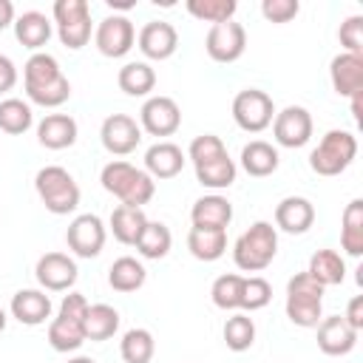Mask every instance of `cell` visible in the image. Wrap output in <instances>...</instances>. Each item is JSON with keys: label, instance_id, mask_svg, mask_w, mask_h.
<instances>
[{"label": "cell", "instance_id": "5bb4252c", "mask_svg": "<svg viewBox=\"0 0 363 363\" xmlns=\"http://www.w3.org/2000/svg\"><path fill=\"white\" fill-rule=\"evenodd\" d=\"M99 139H102V147L113 156H128L139 147L142 142V128L136 125L133 116L128 113H111L105 116L102 128H99Z\"/></svg>", "mask_w": 363, "mask_h": 363}, {"label": "cell", "instance_id": "f546056e", "mask_svg": "<svg viewBox=\"0 0 363 363\" xmlns=\"http://www.w3.org/2000/svg\"><path fill=\"white\" fill-rule=\"evenodd\" d=\"M306 272L326 289V286L343 284V278H346V264H343V255H340V252H335V250H318V252H312Z\"/></svg>", "mask_w": 363, "mask_h": 363}, {"label": "cell", "instance_id": "8fae6325", "mask_svg": "<svg viewBox=\"0 0 363 363\" xmlns=\"http://www.w3.org/2000/svg\"><path fill=\"white\" fill-rule=\"evenodd\" d=\"M105 235H108V230H105L102 218L94 216V213H82L68 224L65 244L79 258H96L105 247Z\"/></svg>", "mask_w": 363, "mask_h": 363}, {"label": "cell", "instance_id": "52a82bcc", "mask_svg": "<svg viewBox=\"0 0 363 363\" xmlns=\"http://www.w3.org/2000/svg\"><path fill=\"white\" fill-rule=\"evenodd\" d=\"M57 37L65 48L79 51L91 40V6L88 0H57L54 3Z\"/></svg>", "mask_w": 363, "mask_h": 363}, {"label": "cell", "instance_id": "44dd1931", "mask_svg": "<svg viewBox=\"0 0 363 363\" xmlns=\"http://www.w3.org/2000/svg\"><path fill=\"white\" fill-rule=\"evenodd\" d=\"M329 79L337 96H352L363 91V57L354 54H337L329 62Z\"/></svg>", "mask_w": 363, "mask_h": 363}, {"label": "cell", "instance_id": "8d00e7d4", "mask_svg": "<svg viewBox=\"0 0 363 363\" xmlns=\"http://www.w3.org/2000/svg\"><path fill=\"white\" fill-rule=\"evenodd\" d=\"M34 122V113H31V105L17 99V96H9L0 102V130L3 133H11V136H20L31 128Z\"/></svg>", "mask_w": 363, "mask_h": 363}, {"label": "cell", "instance_id": "30bf717a", "mask_svg": "<svg viewBox=\"0 0 363 363\" xmlns=\"http://www.w3.org/2000/svg\"><path fill=\"white\" fill-rule=\"evenodd\" d=\"M94 43H96L102 57L119 60V57H125L133 48L136 28H133V23L125 14H108L105 20H99V26L94 31Z\"/></svg>", "mask_w": 363, "mask_h": 363}, {"label": "cell", "instance_id": "60d3db41", "mask_svg": "<svg viewBox=\"0 0 363 363\" xmlns=\"http://www.w3.org/2000/svg\"><path fill=\"white\" fill-rule=\"evenodd\" d=\"M269 301H272V286H269V281H264V278H258V275L244 278V286H241V309H244V312L264 309Z\"/></svg>", "mask_w": 363, "mask_h": 363}, {"label": "cell", "instance_id": "7402d4cb", "mask_svg": "<svg viewBox=\"0 0 363 363\" xmlns=\"http://www.w3.org/2000/svg\"><path fill=\"white\" fill-rule=\"evenodd\" d=\"M184 167V153L173 142H156L145 150V173L150 179H173Z\"/></svg>", "mask_w": 363, "mask_h": 363}, {"label": "cell", "instance_id": "74e56055", "mask_svg": "<svg viewBox=\"0 0 363 363\" xmlns=\"http://www.w3.org/2000/svg\"><path fill=\"white\" fill-rule=\"evenodd\" d=\"M241 286H244V275H235V272L218 275L210 286V298L218 309L235 312V309H241Z\"/></svg>", "mask_w": 363, "mask_h": 363}, {"label": "cell", "instance_id": "ac0fdd59", "mask_svg": "<svg viewBox=\"0 0 363 363\" xmlns=\"http://www.w3.org/2000/svg\"><path fill=\"white\" fill-rule=\"evenodd\" d=\"M275 224L289 235H303L315 224V207L303 196H286L275 204Z\"/></svg>", "mask_w": 363, "mask_h": 363}, {"label": "cell", "instance_id": "ab89813d", "mask_svg": "<svg viewBox=\"0 0 363 363\" xmlns=\"http://www.w3.org/2000/svg\"><path fill=\"white\" fill-rule=\"evenodd\" d=\"M238 3L235 0H187V11L201 23H227L233 20Z\"/></svg>", "mask_w": 363, "mask_h": 363}, {"label": "cell", "instance_id": "4dcf8cb0", "mask_svg": "<svg viewBox=\"0 0 363 363\" xmlns=\"http://www.w3.org/2000/svg\"><path fill=\"white\" fill-rule=\"evenodd\" d=\"M145 278H147V272H145L142 261H136L130 255L116 258L111 264V269H108V284L116 292H136V289L145 286Z\"/></svg>", "mask_w": 363, "mask_h": 363}, {"label": "cell", "instance_id": "9c48e42d", "mask_svg": "<svg viewBox=\"0 0 363 363\" xmlns=\"http://www.w3.org/2000/svg\"><path fill=\"white\" fill-rule=\"evenodd\" d=\"M244 48H247V31H244L241 23L227 20V23L210 26L207 40H204V51H207V57H210L213 62L230 65V62L241 60Z\"/></svg>", "mask_w": 363, "mask_h": 363}, {"label": "cell", "instance_id": "7dc6e473", "mask_svg": "<svg viewBox=\"0 0 363 363\" xmlns=\"http://www.w3.org/2000/svg\"><path fill=\"white\" fill-rule=\"evenodd\" d=\"M9 26H14V6L11 0H0V31Z\"/></svg>", "mask_w": 363, "mask_h": 363}, {"label": "cell", "instance_id": "1f68e13d", "mask_svg": "<svg viewBox=\"0 0 363 363\" xmlns=\"http://www.w3.org/2000/svg\"><path fill=\"white\" fill-rule=\"evenodd\" d=\"M235 173H238V167H235V162L230 159V153L216 156V159H210V162H204V164H196V179H199V184H201V187H210V190H224V187H230V184L235 182Z\"/></svg>", "mask_w": 363, "mask_h": 363}, {"label": "cell", "instance_id": "836d02e7", "mask_svg": "<svg viewBox=\"0 0 363 363\" xmlns=\"http://www.w3.org/2000/svg\"><path fill=\"white\" fill-rule=\"evenodd\" d=\"M119 329V312L108 303H94L85 312V340H108Z\"/></svg>", "mask_w": 363, "mask_h": 363}, {"label": "cell", "instance_id": "7bdbcfd3", "mask_svg": "<svg viewBox=\"0 0 363 363\" xmlns=\"http://www.w3.org/2000/svg\"><path fill=\"white\" fill-rule=\"evenodd\" d=\"M337 40L343 45V54H354V57H363V17L360 14H352L340 23L337 28Z\"/></svg>", "mask_w": 363, "mask_h": 363}, {"label": "cell", "instance_id": "2e32d148", "mask_svg": "<svg viewBox=\"0 0 363 363\" xmlns=\"http://www.w3.org/2000/svg\"><path fill=\"white\" fill-rule=\"evenodd\" d=\"M136 43L147 60H167L179 48V34L167 20H150L139 28Z\"/></svg>", "mask_w": 363, "mask_h": 363}, {"label": "cell", "instance_id": "e0dca14e", "mask_svg": "<svg viewBox=\"0 0 363 363\" xmlns=\"http://www.w3.org/2000/svg\"><path fill=\"white\" fill-rule=\"evenodd\" d=\"M357 335L346 320L343 315H329V318H320L318 323V349L329 357H340V354H349L357 343Z\"/></svg>", "mask_w": 363, "mask_h": 363}, {"label": "cell", "instance_id": "3957f363", "mask_svg": "<svg viewBox=\"0 0 363 363\" xmlns=\"http://www.w3.org/2000/svg\"><path fill=\"white\" fill-rule=\"evenodd\" d=\"M88 301L82 292H68L60 303L57 318L48 323V343L54 352H77L85 343V312Z\"/></svg>", "mask_w": 363, "mask_h": 363}, {"label": "cell", "instance_id": "4316f807", "mask_svg": "<svg viewBox=\"0 0 363 363\" xmlns=\"http://www.w3.org/2000/svg\"><path fill=\"white\" fill-rule=\"evenodd\" d=\"M150 218L145 216L142 207H128V204H119L113 213H111V233L119 244H128V247H136L145 224Z\"/></svg>", "mask_w": 363, "mask_h": 363}, {"label": "cell", "instance_id": "f6af8a7d", "mask_svg": "<svg viewBox=\"0 0 363 363\" xmlns=\"http://www.w3.org/2000/svg\"><path fill=\"white\" fill-rule=\"evenodd\" d=\"M343 320H346V323H349L354 332H360V329H363V295H354V298L349 301Z\"/></svg>", "mask_w": 363, "mask_h": 363}, {"label": "cell", "instance_id": "277c9868", "mask_svg": "<svg viewBox=\"0 0 363 363\" xmlns=\"http://www.w3.org/2000/svg\"><path fill=\"white\" fill-rule=\"evenodd\" d=\"M34 190H37L40 201L45 204V210L54 216H68L79 207V184L60 164L40 167L34 176Z\"/></svg>", "mask_w": 363, "mask_h": 363}, {"label": "cell", "instance_id": "bcb514c9", "mask_svg": "<svg viewBox=\"0 0 363 363\" xmlns=\"http://www.w3.org/2000/svg\"><path fill=\"white\" fill-rule=\"evenodd\" d=\"M14 85H17V68L6 54H0V94L11 91Z\"/></svg>", "mask_w": 363, "mask_h": 363}, {"label": "cell", "instance_id": "ee69618b", "mask_svg": "<svg viewBox=\"0 0 363 363\" xmlns=\"http://www.w3.org/2000/svg\"><path fill=\"white\" fill-rule=\"evenodd\" d=\"M301 3L298 0H264L261 3V14L269 23H289L292 17H298Z\"/></svg>", "mask_w": 363, "mask_h": 363}, {"label": "cell", "instance_id": "cb8c5ba5", "mask_svg": "<svg viewBox=\"0 0 363 363\" xmlns=\"http://www.w3.org/2000/svg\"><path fill=\"white\" fill-rule=\"evenodd\" d=\"M60 77H65V74H62L57 57H51V54H45V51L31 54V57L26 60V65H23L26 94H34V91H40V88H48V85H54Z\"/></svg>", "mask_w": 363, "mask_h": 363}, {"label": "cell", "instance_id": "603a6c76", "mask_svg": "<svg viewBox=\"0 0 363 363\" xmlns=\"http://www.w3.org/2000/svg\"><path fill=\"white\" fill-rule=\"evenodd\" d=\"M37 142L48 150H62L77 142V119L68 113H48L37 125Z\"/></svg>", "mask_w": 363, "mask_h": 363}, {"label": "cell", "instance_id": "484cf974", "mask_svg": "<svg viewBox=\"0 0 363 363\" xmlns=\"http://www.w3.org/2000/svg\"><path fill=\"white\" fill-rule=\"evenodd\" d=\"M278 162H281L278 150L264 139H252V142H247L241 147V167L255 179L272 176L278 170Z\"/></svg>", "mask_w": 363, "mask_h": 363}, {"label": "cell", "instance_id": "5b68a950", "mask_svg": "<svg viewBox=\"0 0 363 363\" xmlns=\"http://www.w3.org/2000/svg\"><path fill=\"white\" fill-rule=\"evenodd\" d=\"M286 318L301 329H312L320 323L323 286L309 272H298L286 281Z\"/></svg>", "mask_w": 363, "mask_h": 363}, {"label": "cell", "instance_id": "6da1fadb", "mask_svg": "<svg viewBox=\"0 0 363 363\" xmlns=\"http://www.w3.org/2000/svg\"><path fill=\"white\" fill-rule=\"evenodd\" d=\"M99 182L111 196H116L128 207H142L156 193V182L145 170H139V167H133L130 162H122V159L108 162L99 173Z\"/></svg>", "mask_w": 363, "mask_h": 363}, {"label": "cell", "instance_id": "681fc988", "mask_svg": "<svg viewBox=\"0 0 363 363\" xmlns=\"http://www.w3.org/2000/svg\"><path fill=\"white\" fill-rule=\"evenodd\" d=\"M6 320H9V318H6V312H3V309H0V332H3V329H6Z\"/></svg>", "mask_w": 363, "mask_h": 363}, {"label": "cell", "instance_id": "c3c4849f", "mask_svg": "<svg viewBox=\"0 0 363 363\" xmlns=\"http://www.w3.org/2000/svg\"><path fill=\"white\" fill-rule=\"evenodd\" d=\"M68 363H96L94 357H85V354H79V357H71Z\"/></svg>", "mask_w": 363, "mask_h": 363}, {"label": "cell", "instance_id": "d4e9b609", "mask_svg": "<svg viewBox=\"0 0 363 363\" xmlns=\"http://www.w3.org/2000/svg\"><path fill=\"white\" fill-rule=\"evenodd\" d=\"M14 37L23 48H31L34 54L51 40V20L43 11H23L14 17Z\"/></svg>", "mask_w": 363, "mask_h": 363}, {"label": "cell", "instance_id": "7a4b0ae2", "mask_svg": "<svg viewBox=\"0 0 363 363\" xmlns=\"http://www.w3.org/2000/svg\"><path fill=\"white\" fill-rule=\"evenodd\" d=\"M278 252V230L269 221H255L233 244V261L244 272H261Z\"/></svg>", "mask_w": 363, "mask_h": 363}, {"label": "cell", "instance_id": "d590c367", "mask_svg": "<svg viewBox=\"0 0 363 363\" xmlns=\"http://www.w3.org/2000/svg\"><path fill=\"white\" fill-rule=\"evenodd\" d=\"M170 244H173V235L167 230V224L162 221H147L139 241H136V250L142 258H150V261H159L170 252Z\"/></svg>", "mask_w": 363, "mask_h": 363}, {"label": "cell", "instance_id": "b9f144b4", "mask_svg": "<svg viewBox=\"0 0 363 363\" xmlns=\"http://www.w3.org/2000/svg\"><path fill=\"white\" fill-rule=\"evenodd\" d=\"M224 153H227V147H224V142H221L216 133H201V136H196V139L190 142V147H187V156H190L193 167H196V164H204V162H210V159H216V156H224Z\"/></svg>", "mask_w": 363, "mask_h": 363}, {"label": "cell", "instance_id": "7c38bea8", "mask_svg": "<svg viewBox=\"0 0 363 363\" xmlns=\"http://www.w3.org/2000/svg\"><path fill=\"white\" fill-rule=\"evenodd\" d=\"M182 125V111L170 96H147L139 111V128L150 136H173Z\"/></svg>", "mask_w": 363, "mask_h": 363}, {"label": "cell", "instance_id": "f35d334b", "mask_svg": "<svg viewBox=\"0 0 363 363\" xmlns=\"http://www.w3.org/2000/svg\"><path fill=\"white\" fill-rule=\"evenodd\" d=\"M224 343L233 352H247L255 343V323H252V318L244 315V312L230 315L227 323H224Z\"/></svg>", "mask_w": 363, "mask_h": 363}, {"label": "cell", "instance_id": "f1b7e54d", "mask_svg": "<svg viewBox=\"0 0 363 363\" xmlns=\"http://www.w3.org/2000/svg\"><path fill=\"white\" fill-rule=\"evenodd\" d=\"M187 250L199 261H218L227 252V230L190 227V233H187Z\"/></svg>", "mask_w": 363, "mask_h": 363}, {"label": "cell", "instance_id": "d6986e66", "mask_svg": "<svg viewBox=\"0 0 363 363\" xmlns=\"http://www.w3.org/2000/svg\"><path fill=\"white\" fill-rule=\"evenodd\" d=\"M190 221L201 230H227V224L233 221V204L218 193L201 196L190 207Z\"/></svg>", "mask_w": 363, "mask_h": 363}, {"label": "cell", "instance_id": "ba28073f", "mask_svg": "<svg viewBox=\"0 0 363 363\" xmlns=\"http://www.w3.org/2000/svg\"><path fill=\"white\" fill-rule=\"evenodd\" d=\"M233 119L241 130L247 133H261L264 128L272 125L275 119V105H272V96L267 91H258V88H244L235 94L233 99Z\"/></svg>", "mask_w": 363, "mask_h": 363}, {"label": "cell", "instance_id": "e575fe53", "mask_svg": "<svg viewBox=\"0 0 363 363\" xmlns=\"http://www.w3.org/2000/svg\"><path fill=\"white\" fill-rule=\"evenodd\" d=\"M153 352H156V340L147 329L136 326V329H128L119 340V354L125 363H150L153 360Z\"/></svg>", "mask_w": 363, "mask_h": 363}, {"label": "cell", "instance_id": "4fadbf2b", "mask_svg": "<svg viewBox=\"0 0 363 363\" xmlns=\"http://www.w3.org/2000/svg\"><path fill=\"white\" fill-rule=\"evenodd\" d=\"M272 136L281 147H303L312 139V116L301 105H286L272 119Z\"/></svg>", "mask_w": 363, "mask_h": 363}, {"label": "cell", "instance_id": "9a60e30c", "mask_svg": "<svg viewBox=\"0 0 363 363\" xmlns=\"http://www.w3.org/2000/svg\"><path fill=\"white\" fill-rule=\"evenodd\" d=\"M34 275H37V281H40L43 289H48V292H65V289L74 286L79 269H77V264H74L71 255H65V252H45V255H40V261L34 267Z\"/></svg>", "mask_w": 363, "mask_h": 363}, {"label": "cell", "instance_id": "ffe728a7", "mask_svg": "<svg viewBox=\"0 0 363 363\" xmlns=\"http://www.w3.org/2000/svg\"><path fill=\"white\" fill-rule=\"evenodd\" d=\"M11 318H17L26 326H40L51 318V298L43 289H20L11 295Z\"/></svg>", "mask_w": 363, "mask_h": 363}, {"label": "cell", "instance_id": "8992f818", "mask_svg": "<svg viewBox=\"0 0 363 363\" xmlns=\"http://www.w3.org/2000/svg\"><path fill=\"white\" fill-rule=\"evenodd\" d=\"M357 156V139L349 130H326L309 153V167L318 176H340Z\"/></svg>", "mask_w": 363, "mask_h": 363}, {"label": "cell", "instance_id": "83f0119b", "mask_svg": "<svg viewBox=\"0 0 363 363\" xmlns=\"http://www.w3.org/2000/svg\"><path fill=\"white\" fill-rule=\"evenodd\" d=\"M340 244L343 252L352 258L363 255V199H352L343 210V221H340Z\"/></svg>", "mask_w": 363, "mask_h": 363}, {"label": "cell", "instance_id": "d6a6232c", "mask_svg": "<svg viewBox=\"0 0 363 363\" xmlns=\"http://www.w3.org/2000/svg\"><path fill=\"white\" fill-rule=\"evenodd\" d=\"M116 82L128 96H147L156 88V71L147 62H125Z\"/></svg>", "mask_w": 363, "mask_h": 363}]
</instances>
